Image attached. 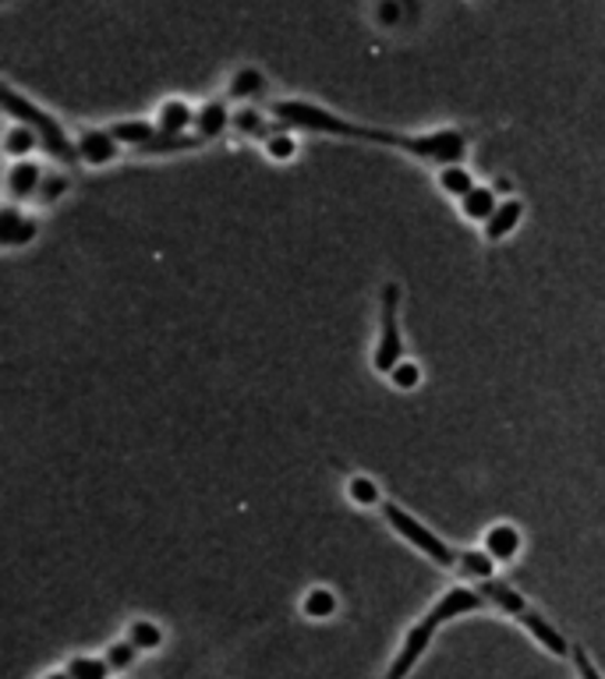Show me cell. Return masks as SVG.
<instances>
[{"instance_id": "cell-26", "label": "cell", "mask_w": 605, "mask_h": 679, "mask_svg": "<svg viewBox=\"0 0 605 679\" xmlns=\"http://www.w3.org/2000/svg\"><path fill=\"white\" fill-rule=\"evenodd\" d=\"M234 128L241 131V135H266V139H273V135H270V128H266V121H262L259 113L249 110V107L234 113Z\"/></svg>"}, {"instance_id": "cell-7", "label": "cell", "mask_w": 605, "mask_h": 679, "mask_svg": "<svg viewBox=\"0 0 605 679\" xmlns=\"http://www.w3.org/2000/svg\"><path fill=\"white\" fill-rule=\"evenodd\" d=\"M118 139L110 135V131H100V128H92L85 131V135L79 139V160L92 163V166H107L113 163V156H118Z\"/></svg>"}, {"instance_id": "cell-15", "label": "cell", "mask_w": 605, "mask_h": 679, "mask_svg": "<svg viewBox=\"0 0 605 679\" xmlns=\"http://www.w3.org/2000/svg\"><path fill=\"white\" fill-rule=\"evenodd\" d=\"M32 237H36V223L18 213L14 205H8L4 216H0V241H4L8 249H18V244H26Z\"/></svg>"}, {"instance_id": "cell-2", "label": "cell", "mask_w": 605, "mask_h": 679, "mask_svg": "<svg viewBox=\"0 0 605 679\" xmlns=\"http://www.w3.org/2000/svg\"><path fill=\"white\" fill-rule=\"evenodd\" d=\"M485 606V595L482 591H471V588H450L436 598V606H432L414 627L404 634V645L396 648V658L390 662L386 676L383 679H407L414 669H419V662L425 658V651L432 648V640H436V634L446 627V622L461 619L467 612H478Z\"/></svg>"}, {"instance_id": "cell-8", "label": "cell", "mask_w": 605, "mask_h": 679, "mask_svg": "<svg viewBox=\"0 0 605 679\" xmlns=\"http://www.w3.org/2000/svg\"><path fill=\"white\" fill-rule=\"evenodd\" d=\"M43 166H36V163H29V160H18L11 170H8V195L11 199H36L40 195V184H43Z\"/></svg>"}, {"instance_id": "cell-28", "label": "cell", "mask_w": 605, "mask_h": 679, "mask_svg": "<svg viewBox=\"0 0 605 679\" xmlns=\"http://www.w3.org/2000/svg\"><path fill=\"white\" fill-rule=\"evenodd\" d=\"M571 658H574V672H577V679H605L602 669L595 666V658H592L588 651H584V648L574 645V655H571Z\"/></svg>"}, {"instance_id": "cell-4", "label": "cell", "mask_w": 605, "mask_h": 679, "mask_svg": "<svg viewBox=\"0 0 605 679\" xmlns=\"http://www.w3.org/2000/svg\"><path fill=\"white\" fill-rule=\"evenodd\" d=\"M383 514H386V520H390L393 531L401 535V538H407L419 553H425V559H432L436 566H446V570H453V566L461 563V553H453L443 538L432 535L422 520H414V517L407 514V509H401L396 503H386V506H383Z\"/></svg>"}, {"instance_id": "cell-31", "label": "cell", "mask_w": 605, "mask_h": 679, "mask_svg": "<svg viewBox=\"0 0 605 679\" xmlns=\"http://www.w3.org/2000/svg\"><path fill=\"white\" fill-rule=\"evenodd\" d=\"M375 18H380V26H396L401 22V4H396V0H380Z\"/></svg>"}, {"instance_id": "cell-6", "label": "cell", "mask_w": 605, "mask_h": 679, "mask_svg": "<svg viewBox=\"0 0 605 679\" xmlns=\"http://www.w3.org/2000/svg\"><path fill=\"white\" fill-rule=\"evenodd\" d=\"M517 622L521 627L532 634V640L535 645L542 648V651H549L553 658H566V655H574V648H571V640H566L549 619H545L538 609H527L524 616H517Z\"/></svg>"}, {"instance_id": "cell-11", "label": "cell", "mask_w": 605, "mask_h": 679, "mask_svg": "<svg viewBox=\"0 0 605 679\" xmlns=\"http://www.w3.org/2000/svg\"><path fill=\"white\" fill-rule=\"evenodd\" d=\"M195 113L184 100H167L157 113V128L160 135H188V128H195Z\"/></svg>"}, {"instance_id": "cell-14", "label": "cell", "mask_w": 605, "mask_h": 679, "mask_svg": "<svg viewBox=\"0 0 605 679\" xmlns=\"http://www.w3.org/2000/svg\"><path fill=\"white\" fill-rule=\"evenodd\" d=\"M234 118H226V107L220 103V100H213V103H205L199 113H195V135L202 139V142H213V139H220L223 131H226V124H231Z\"/></svg>"}, {"instance_id": "cell-17", "label": "cell", "mask_w": 605, "mask_h": 679, "mask_svg": "<svg viewBox=\"0 0 605 679\" xmlns=\"http://www.w3.org/2000/svg\"><path fill=\"white\" fill-rule=\"evenodd\" d=\"M440 188L446 195H453V199H464V195H471L475 192V178H471V170L464 166V163H453V166H443L440 170Z\"/></svg>"}, {"instance_id": "cell-16", "label": "cell", "mask_w": 605, "mask_h": 679, "mask_svg": "<svg viewBox=\"0 0 605 679\" xmlns=\"http://www.w3.org/2000/svg\"><path fill=\"white\" fill-rule=\"evenodd\" d=\"M110 135L118 139L121 145H139V149H149L157 139H160V128L149 124V121H118L110 128Z\"/></svg>"}, {"instance_id": "cell-12", "label": "cell", "mask_w": 605, "mask_h": 679, "mask_svg": "<svg viewBox=\"0 0 605 679\" xmlns=\"http://www.w3.org/2000/svg\"><path fill=\"white\" fill-rule=\"evenodd\" d=\"M485 553L493 556L496 563H510L521 553V535L514 524H496L485 531Z\"/></svg>"}, {"instance_id": "cell-5", "label": "cell", "mask_w": 605, "mask_h": 679, "mask_svg": "<svg viewBox=\"0 0 605 679\" xmlns=\"http://www.w3.org/2000/svg\"><path fill=\"white\" fill-rule=\"evenodd\" d=\"M396 308H401V287L396 283H383V305H380V344H375V372L390 375L396 365H401L404 354V340H401V326H396Z\"/></svg>"}, {"instance_id": "cell-25", "label": "cell", "mask_w": 605, "mask_h": 679, "mask_svg": "<svg viewBox=\"0 0 605 679\" xmlns=\"http://www.w3.org/2000/svg\"><path fill=\"white\" fill-rule=\"evenodd\" d=\"M347 496H351V503H357V506H372V503H380V488H375L372 478L354 475V478L347 482Z\"/></svg>"}, {"instance_id": "cell-29", "label": "cell", "mask_w": 605, "mask_h": 679, "mask_svg": "<svg viewBox=\"0 0 605 679\" xmlns=\"http://www.w3.org/2000/svg\"><path fill=\"white\" fill-rule=\"evenodd\" d=\"M68 192V178L64 174H47L43 178V184H40V202H53V199H61Z\"/></svg>"}, {"instance_id": "cell-10", "label": "cell", "mask_w": 605, "mask_h": 679, "mask_svg": "<svg viewBox=\"0 0 605 679\" xmlns=\"http://www.w3.org/2000/svg\"><path fill=\"white\" fill-rule=\"evenodd\" d=\"M478 591L485 595V601H493V606L500 609V612H506V616H524L527 609H532V606H527V601H524V595L521 591H514V588H510V584H503V580H482L478 584Z\"/></svg>"}, {"instance_id": "cell-27", "label": "cell", "mask_w": 605, "mask_h": 679, "mask_svg": "<svg viewBox=\"0 0 605 679\" xmlns=\"http://www.w3.org/2000/svg\"><path fill=\"white\" fill-rule=\"evenodd\" d=\"M390 379H393L396 389H414V386H419V379H422V368L411 365V362H401L390 372Z\"/></svg>"}, {"instance_id": "cell-22", "label": "cell", "mask_w": 605, "mask_h": 679, "mask_svg": "<svg viewBox=\"0 0 605 679\" xmlns=\"http://www.w3.org/2000/svg\"><path fill=\"white\" fill-rule=\"evenodd\" d=\"M262 85H266V79H262L259 68H241V71H234L231 89H226V92H231L234 100H252L262 92Z\"/></svg>"}, {"instance_id": "cell-30", "label": "cell", "mask_w": 605, "mask_h": 679, "mask_svg": "<svg viewBox=\"0 0 605 679\" xmlns=\"http://www.w3.org/2000/svg\"><path fill=\"white\" fill-rule=\"evenodd\" d=\"M266 153L273 160H291L298 153V145H294L291 135H273V139H266Z\"/></svg>"}, {"instance_id": "cell-32", "label": "cell", "mask_w": 605, "mask_h": 679, "mask_svg": "<svg viewBox=\"0 0 605 679\" xmlns=\"http://www.w3.org/2000/svg\"><path fill=\"white\" fill-rule=\"evenodd\" d=\"M43 679H71V676H68V669H57V672H47Z\"/></svg>"}, {"instance_id": "cell-13", "label": "cell", "mask_w": 605, "mask_h": 679, "mask_svg": "<svg viewBox=\"0 0 605 679\" xmlns=\"http://www.w3.org/2000/svg\"><path fill=\"white\" fill-rule=\"evenodd\" d=\"M496 210H500L496 188H475V192L461 199V213H464L471 223H488Z\"/></svg>"}, {"instance_id": "cell-20", "label": "cell", "mask_w": 605, "mask_h": 679, "mask_svg": "<svg viewBox=\"0 0 605 679\" xmlns=\"http://www.w3.org/2000/svg\"><path fill=\"white\" fill-rule=\"evenodd\" d=\"M128 640L139 651H157L163 645V630L153 619H135V622H128Z\"/></svg>"}, {"instance_id": "cell-3", "label": "cell", "mask_w": 605, "mask_h": 679, "mask_svg": "<svg viewBox=\"0 0 605 679\" xmlns=\"http://www.w3.org/2000/svg\"><path fill=\"white\" fill-rule=\"evenodd\" d=\"M4 110L11 113L18 124H29L36 135H40V145H47L50 156H57L61 163H74V160H79V145H74V142L64 135V128L57 124V118H50L47 110H40L36 103H29L26 97H18L11 85L4 89Z\"/></svg>"}, {"instance_id": "cell-18", "label": "cell", "mask_w": 605, "mask_h": 679, "mask_svg": "<svg viewBox=\"0 0 605 679\" xmlns=\"http://www.w3.org/2000/svg\"><path fill=\"white\" fill-rule=\"evenodd\" d=\"M36 145H40V135H36L29 124H18V121H14V124L8 128V135H4V153H8V156L26 160Z\"/></svg>"}, {"instance_id": "cell-21", "label": "cell", "mask_w": 605, "mask_h": 679, "mask_svg": "<svg viewBox=\"0 0 605 679\" xmlns=\"http://www.w3.org/2000/svg\"><path fill=\"white\" fill-rule=\"evenodd\" d=\"M64 669L71 679H110V666L103 655H74Z\"/></svg>"}, {"instance_id": "cell-23", "label": "cell", "mask_w": 605, "mask_h": 679, "mask_svg": "<svg viewBox=\"0 0 605 679\" xmlns=\"http://www.w3.org/2000/svg\"><path fill=\"white\" fill-rule=\"evenodd\" d=\"M139 648L131 645V640L124 637V640H113V645L103 651V658H107V666H110V672H128L131 666L139 662Z\"/></svg>"}, {"instance_id": "cell-19", "label": "cell", "mask_w": 605, "mask_h": 679, "mask_svg": "<svg viewBox=\"0 0 605 679\" xmlns=\"http://www.w3.org/2000/svg\"><path fill=\"white\" fill-rule=\"evenodd\" d=\"M340 609V601L330 588H312L305 595V601H301V612H305L309 619H333Z\"/></svg>"}, {"instance_id": "cell-1", "label": "cell", "mask_w": 605, "mask_h": 679, "mask_svg": "<svg viewBox=\"0 0 605 679\" xmlns=\"http://www.w3.org/2000/svg\"><path fill=\"white\" fill-rule=\"evenodd\" d=\"M270 113L283 124L305 128V131H319V135H340V139H354V142H375L386 149H404V153L419 156V160H432V163H464L467 156V135L453 128H440L428 131V135H404V131H386V128H369V124H354L344 121L340 113L315 107L309 100H276L270 107Z\"/></svg>"}, {"instance_id": "cell-24", "label": "cell", "mask_w": 605, "mask_h": 679, "mask_svg": "<svg viewBox=\"0 0 605 679\" xmlns=\"http://www.w3.org/2000/svg\"><path fill=\"white\" fill-rule=\"evenodd\" d=\"M461 570L467 574V577H475L478 584L482 580H493V574H496V559L488 556V553H461Z\"/></svg>"}, {"instance_id": "cell-9", "label": "cell", "mask_w": 605, "mask_h": 679, "mask_svg": "<svg viewBox=\"0 0 605 679\" xmlns=\"http://www.w3.org/2000/svg\"><path fill=\"white\" fill-rule=\"evenodd\" d=\"M524 216V202L521 199H503L500 210L493 213V220L485 223V241L488 244H500L503 237H510L517 231V223Z\"/></svg>"}]
</instances>
